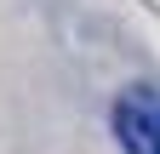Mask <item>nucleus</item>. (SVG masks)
<instances>
[{"mask_svg": "<svg viewBox=\"0 0 160 154\" xmlns=\"http://www.w3.org/2000/svg\"><path fill=\"white\" fill-rule=\"evenodd\" d=\"M109 120L126 154H160V86H126Z\"/></svg>", "mask_w": 160, "mask_h": 154, "instance_id": "nucleus-1", "label": "nucleus"}]
</instances>
